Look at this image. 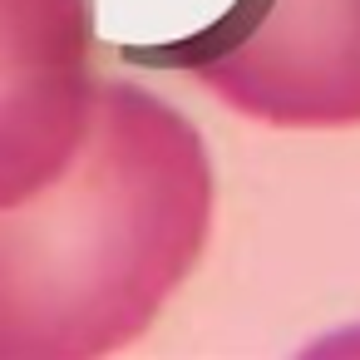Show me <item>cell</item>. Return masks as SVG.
<instances>
[{
    "label": "cell",
    "mask_w": 360,
    "mask_h": 360,
    "mask_svg": "<svg viewBox=\"0 0 360 360\" xmlns=\"http://www.w3.org/2000/svg\"><path fill=\"white\" fill-rule=\"evenodd\" d=\"M198 124L139 79H99L70 168L0 207V360H99L148 335L207 252Z\"/></svg>",
    "instance_id": "6da1fadb"
},
{
    "label": "cell",
    "mask_w": 360,
    "mask_h": 360,
    "mask_svg": "<svg viewBox=\"0 0 360 360\" xmlns=\"http://www.w3.org/2000/svg\"><path fill=\"white\" fill-rule=\"evenodd\" d=\"M237 114L271 129L360 124V0H237L183 55Z\"/></svg>",
    "instance_id": "7a4b0ae2"
},
{
    "label": "cell",
    "mask_w": 360,
    "mask_h": 360,
    "mask_svg": "<svg viewBox=\"0 0 360 360\" xmlns=\"http://www.w3.org/2000/svg\"><path fill=\"white\" fill-rule=\"evenodd\" d=\"M89 0H0V207L45 193L94 119Z\"/></svg>",
    "instance_id": "3957f363"
}]
</instances>
